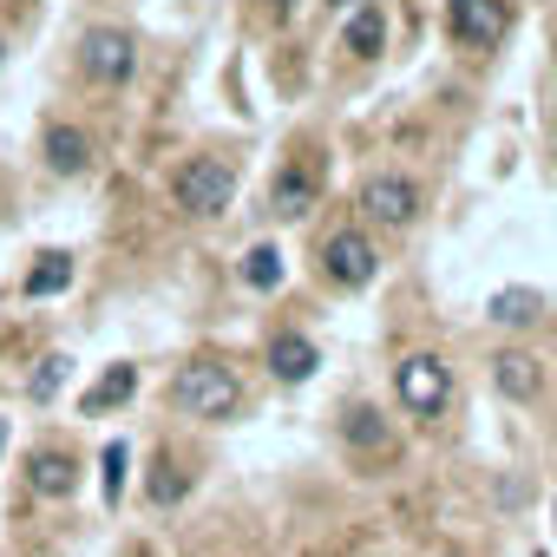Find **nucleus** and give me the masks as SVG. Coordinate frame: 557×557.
Returning a JSON list of instances; mask_svg holds the SVG:
<instances>
[{"mask_svg": "<svg viewBox=\"0 0 557 557\" xmlns=\"http://www.w3.org/2000/svg\"><path fill=\"white\" fill-rule=\"evenodd\" d=\"M171 400H177L184 413H197V420H230V413H236V400H243V387H236V374H230V368L197 361V368H184V374L171 381Z\"/></svg>", "mask_w": 557, "mask_h": 557, "instance_id": "nucleus-1", "label": "nucleus"}, {"mask_svg": "<svg viewBox=\"0 0 557 557\" xmlns=\"http://www.w3.org/2000/svg\"><path fill=\"white\" fill-rule=\"evenodd\" d=\"M394 387H400V407L420 413V420H440L446 400H453V368L440 355H407L394 368Z\"/></svg>", "mask_w": 557, "mask_h": 557, "instance_id": "nucleus-2", "label": "nucleus"}, {"mask_svg": "<svg viewBox=\"0 0 557 557\" xmlns=\"http://www.w3.org/2000/svg\"><path fill=\"white\" fill-rule=\"evenodd\" d=\"M171 190H177V210H190V216H223L230 197H236V177H230V164H216V158H190Z\"/></svg>", "mask_w": 557, "mask_h": 557, "instance_id": "nucleus-3", "label": "nucleus"}, {"mask_svg": "<svg viewBox=\"0 0 557 557\" xmlns=\"http://www.w3.org/2000/svg\"><path fill=\"white\" fill-rule=\"evenodd\" d=\"M374 269H381V256H374V243H368L361 230H342V236L322 243V275H329V283H342V289H368V283H374Z\"/></svg>", "mask_w": 557, "mask_h": 557, "instance_id": "nucleus-4", "label": "nucleus"}, {"mask_svg": "<svg viewBox=\"0 0 557 557\" xmlns=\"http://www.w3.org/2000/svg\"><path fill=\"white\" fill-rule=\"evenodd\" d=\"M446 21H453L459 47H498L511 27V8L505 0H446Z\"/></svg>", "mask_w": 557, "mask_h": 557, "instance_id": "nucleus-5", "label": "nucleus"}, {"mask_svg": "<svg viewBox=\"0 0 557 557\" xmlns=\"http://www.w3.org/2000/svg\"><path fill=\"white\" fill-rule=\"evenodd\" d=\"M79 60H86V73H92L99 86H119V79H132L138 47H132V34H125V27H92V34H86V47H79Z\"/></svg>", "mask_w": 557, "mask_h": 557, "instance_id": "nucleus-6", "label": "nucleus"}, {"mask_svg": "<svg viewBox=\"0 0 557 557\" xmlns=\"http://www.w3.org/2000/svg\"><path fill=\"white\" fill-rule=\"evenodd\" d=\"M361 210H368L374 223L400 230V223H413V216H420V184H413V177H368Z\"/></svg>", "mask_w": 557, "mask_h": 557, "instance_id": "nucleus-7", "label": "nucleus"}, {"mask_svg": "<svg viewBox=\"0 0 557 557\" xmlns=\"http://www.w3.org/2000/svg\"><path fill=\"white\" fill-rule=\"evenodd\" d=\"M492 381H498V394H511V400H537L544 368H537L524 348H505V355H492Z\"/></svg>", "mask_w": 557, "mask_h": 557, "instance_id": "nucleus-8", "label": "nucleus"}, {"mask_svg": "<svg viewBox=\"0 0 557 557\" xmlns=\"http://www.w3.org/2000/svg\"><path fill=\"white\" fill-rule=\"evenodd\" d=\"M315 368H322V355H315L309 335H275V342H269V374H275V381H309Z\"/></svg>", "mask_w": 557, "mask_h": 557, "instance_id": "nucleus-9", "label": "nucleus"}, {"mask_svg": "<svg viewBox=\"0 0 557 557\" xmlns=\"http://www.w3.org/2000/svg\"><path fill=\"white\" fill-rule=\"evenodd\" d=\"M269 210H275V216H309V210H315V177L289 164L283 177H275V190H269Z\"/></svg>", "mask_w": 557, "mask_h": 557, "instance_id": "nucleus-10", "label": "nucleus"}, {"mask_svg": "<svg viewBox=\"0 0 557 557\" xmlns=\"http://www.w3.org/2000/svg\"><path fill=\"white\" fill-rule=\"evenodd\" d=\"M47 164H53L60 177L86 171V164H92V138H86V132H73V125H53V132H47Z\"/></svg>", "mask_w": 557, "mask_h": 557, "instance_id": "nucleus-11", "label": "nucleus"}, {"mask_svg": "<svg viewBox=\"0 0 557 557\" xmlns=\"http://www.w3.org/2000/svg\"><path fill=\"white\" fill-rule=\"evenodd\" d=\"M66 283H73V256H66V249H47V256H40V262L27 269V296H34V302L60 296Z\"/></svg>", "mask_w": 557, "mask_h": 557, "instance_id": "nucleus-12", "label": "nucleus"}, {"mask_svg": "<svg viewBox=\"0 0 557 557\" xmlns=\"http://www.w3.org/2000/svg\"><path fill=\"white\" fill-rule=\"evenodd\" d=\"M544 315V296L537 289H498L492 296V322H505V329H531Z\"/></svg>", "mask_w": 557, "mask_h": 557, "instance_id": "nucleus-13", "label": "nucleus"}, {"mask_svg": "<svg viewBox=\"0 0 557 557\" xmlns=\"http://www.w3.org/2000/svg\"><path fill=\"white\" fill-rule=\"evenodd\" d=\"M132 394H138V368H106V381L86 387V413H112V407H125Z\"/></svg>", "mask_w": 557, "mask_h": 557, "instance_id": "nucleus-14", "label": "nucleus"}, {"mask_svg": "<svg viewBox=\"0 0 557 557\" xmlns=\"http://www.w3.org/2000/svg\"><path fill=\"white\" fill-rule=\"evenodd\" d=\"M381 47H387V21H381V8H355V14H348V53L374 60Z\"/></svg>", "mask_w": 557, "mask_h": 557, "instance_id": "nucleus-15", "label": "nucleus"}, {"mask_svg": "<svg viewBox=\"0 0 557 557\" xmlns=\"http://www.w3.org/2000/svg\"><path fill=\"white\" fill-rule=\"evenodd\" d=\"M243 283H249V289H275V283H283V249H275V243H256V249L243 256Z\"/></svg>", "mask_w": 557, "mask_h": 557, "instance_id": "nucleus-16", "label": "nucleus"}, {"mask_svg": "<svg viewBox=\"0 0 557 557\" xmlns=\"http://www.w3.org/2000/svg\"><path fill=\"white\" fill-rule=\"evenodd\" d=\"M34 485H40L47 498L73 492V459H66V453H34Z\"/></svg>", "mask_w": 557, "mask_h": 557, "instance_id": "nucleus-17", "label": "nucleus"}, {"mask_svg": "<svg viewBox=\"0 0 557 557\" xmlns=\"http://www.w3.org/2000/svg\"><path fill=\"white\" fill-rule=\"evenodd\" d=\"M348 440H355V446H368V453H374V446H387L381 413H374V407H355V413H348Z\"/></svg>", "mask_w": 557, "mask_h": 557, "instance_id": "nucleus-18", "label": "nucleus"}, {"mask_svg": "<svg viewBox=\"0 0 557 557\" xmlns=\"http://www.w3.org/2000/svg\"><path fill=\"white\" fill-rule=\"evenodd\" d=\"M66 368H73L66 355H47V361H40V374L27 381V394H34V400H53V394H60V381H66Z\"/></svg>", "mask_w": 557, "mask_h": 557, "instance_id": "nucleus-19", "label": "nucleus"}, {"mask_svg": "<svg viewBox=\"0 0 557 557\" xmlns=\"http://www.w3.org/2000/svg\"><path fill=\"white\" fill-rule=\"evenodd\" d=\"M184 485H190V479H184L171 459H158V472H151V498H158V505H177V498H184Z\"/></svg>", "mask_w": 557, "mask_h": 557, "instance_id": "nucleus-20", "label": "nucleus"}, {"mask_svg": "<svg viewBox=\"0 0 557 557\" xmlns=\"http://www.w3.org/2000/svg\"><path fill=\"white\" fill-rule=\"evenodd\" d=\"M99 466H106V498H119V492H125V440H112Z\"/></svg>", "mask_w": 557, "mask_h": 557, "instance_id": "nucleus-21", "label": "nucleus"}, {"mask_svg": "<svg viewBox=\"0 0 557 557\" xmlns=\"http://www.w3.org/2000/svg\"><path fill=\"white\" fill-rule=\"evenodd\" d=\"M262 8H269L275 21H283V14H296V0H262Z\"/></svg>", "mask_w": 557, "mask_h": 557, "instance_id": "nucleus-22", "label": "nucleus"}, {"mask_svg": "<svg viewBox=\"0 0 557 557\" xmlns=\"http://www.w3.org/2000/svg\"><path fill=\"white\" fill-rule=\"evenodd\" d=\"M329 8H348V14H355V8H368V0H329Z\"/></svg>", "mask_w": 557, "mask_h": 557, "instance_id": "nucleus-23", "label": "nucleus"}, {"mask_svg": "<svg viewBox=\"0 0 557 557\" xmlns=\"http://www.w3.org/2000/svg\"><path fill=\"white\" fill-rule=\"evenodd\" d=\"M0 446H8V420H0Z\"/></svg>", "mask_w": 557, "mask_h": 557, "instance_id": "nucleus-24", "label": "nucleus"}]
</instances>
